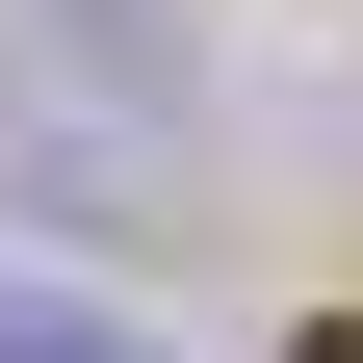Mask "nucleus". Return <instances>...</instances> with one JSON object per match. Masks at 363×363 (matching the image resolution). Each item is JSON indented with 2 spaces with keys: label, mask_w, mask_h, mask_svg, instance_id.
Returning <instances> with one entry per match:
<instances>
[{
  "label": "nucleus",
  "mask_w": 363,
  "mask_h": 363,
  "mask_svg": "<svg viewBox=\"0 0 363 363\" xmlns=\"http://www.w3.org/2000/svg\"><path fill=\"white\" fill-rule=\"evenodd\" d=\"M0 363H156L130 311H52V286H0Z\"/></svg>",
  "instance_id": "obj_1"
},
{
  "label": "nucleus",
  "mask_w": 363,
  "mask_h": 363,
  "mask_svg": "<svg viewBox=\"0 0 363 363\" xmlns=\"http://www.w3.org/2000/svg\"><path fill=\"white\" fill-rule=\"evenodd\" d=\"M311 363H363V337H311Z\"/></svg>",
  "instance_id": "obj_2"
}]
</instances>
